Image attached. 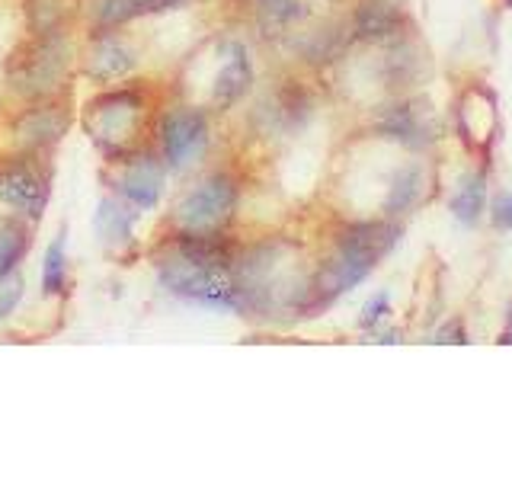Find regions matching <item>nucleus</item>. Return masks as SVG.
<instances>
[{
    "instance_id": "19",
    "label": "nucleus",
    "mask_w": 512,
    "mask_h": 480,
    "mask_svg": "<svg viewBox=\"0 0 512 480\" xmlns=\"http://www.w3.org/2000/svg\"><path fill=\"white\" fill-rule=\"evenodd\" d=\"M484 202H487V183L480 173H468L461 180L455 199H452V212L461 224H477L480 212H484Z\"/></svg>"
},
{
    "instance_id": "1",
    "label": "nucleus",
    "mask_w": 512,
    "mask_h": 480,
    "mask_svg": "<svg viewBox=\"0 0 512 480\" xmlns=\"http://www.w3.org/2000/svg\"><path fill=\"white\" fill-rule=\"evenodd\" d=\"M157 282L173 298L215 311H244V295L234 276V266H208L189 260L183 253H170L157 263Z\"/></svg>"
},
{
    "instance_id": "9",
    "label": "nucleus",
    "mask_w": 512,
    "mask_h": 480,
    "mask_svg": "<svg viewBox=\"0 0 512 480\" xmlns=\"http://www.w3.org/2000/svg\"><path fill=\"white\" fill-rule=\"evenodd\" d=\"M138 68V52L128 45L119 32L100 29L87 45L84 55V74L93 84H116Z\"/></svg>"
},
{
    "instance_id": "21",
    "label": "nucleus",
    "mask_w": 512,
    "mask_h": 480,
    "mask_svg": "<svg viewBox=\"0 0 512 480\" xmlns=\"http://www.w3.org/2000/svg\"><path fill=\"white\" fill-rule=\"evenodd\" d=\"M61 0H29V26L32 36H48V32H58L61 26Z\"/></svg>"
},
{
    "instance_id": "23",
    "label": "nucleus",
    "mask_w": 512,
    "mask_h": 480,
    "mask_svg": "<svg viewBox=\"0 0 512 480\" xmlns=\"http://www.w3.org/2000/svg\"><path fill=\"white\" fill-rule=\"evenodd\" d=\"M391 311V301H388V295H375L372 301L365 304V311H362V327H372V324H378V320Z\"/></svg>"
},
{
    "instance_id": "17",
    "label": "nucleus",
    "mask_w": 512,
    "mask_h": 480,
    "mask_svg": "<svg viewBox=\"0 0 512 480\" xmlns=\"http://www.w3.org/2000/svg\"><path fill=\"white\" fill-rule=\"evenodd\" d=\"M68 282V234H58L42 256V295H61Z\"/></svg>"
},
{
    "instance_id": "6",
    "label": "nucleus",
    "mask_w": 512,
    "mask_h": 480,
    "mask_svg": "<svg viewBox=\"0 0 512 480\" xmlns=\"http://www.w3.org/2000/svg\"><path fill=\"white\" fill-rule=\"evenodd\" d=\"M157 148L167 170H186L208 148V119L202 109H167L157 125Z\"/></svg>"
},
{
    "instance_id": "10",
    "label": "nucleus",
    "mask_w": 512,
    "mask_h": 480,
    "mask_svg": "<svg viewBox=\"0 0 512 480\" xmlns=\"http://www.w3.org/2000/svg\"><path fill=\"white\" fill-rule=\"evenodd\" d=\"M218 74L212 84V106L215 109H231L247 96L250 84H253V64L247 48L240 42H224L218 48Z\"/></svg>"
},
{
    "instance_id": "15",
    "label": "nucleus",
    "mask_w": 512,
    "mask_h": 480,
    "mask_svg": "<svg viewBox=\"0 0 512 480\" xmlns=\"http://www.w3.org/2000/svg\"><path fill=\"white\" fill-rule=\"evenodd\" d=\"M404 23L397 0H362L356 10V36L359 39H388Z\"/></svg>"
},
{
    "instance_id": "5",
    "label": "nucleus",
    "mask_w": 512,
    "mask_h": 480,
    "mask_svg": "<svg viewBox=\"0 0 512 480\" xmlns=\"http://www.w3.org/2000/svg\"><path fill=\"white\" fill-rule=\"evenodd\" d=\"M52 199V173H48L36 154L13 157L0 164V205L13 208L16 215L39 221Z\"/></svg>"
},
{
    "instance_id": "3",
    "label": "nucleus",
    "mask_w": 512,
    "mask_h": 480,
    "mask_svg": "<svg viewBox=\"0 0 512 480\" xmlns=\"http://www.w3.org/2000/svg\"><path fill=\"white\" fill-rule=\"evenodd\" d=\"M144 109H148V103H144V93L138 87L106 90L87 103L84 128H87V135L106 151V157L116 160L122 154H132L135 132L141 125Z\"/></svg>"
},
{
    "instance_id": "16",
    "label": "nucleus",
    "mask_w": 512,
    "mask_h": 480,
    "mask_svg": "<svg viewBox=\"0 0 512 480\" xmlns=\"http://www.w3.org/2000/svg\"><path fill=\"white\" fill-rule=\"evenodd\" d=\"M29 250V228L16 218L0 221V282L10 279Z\"/></svg>"
},
{
    "instance_id": "13",
    "label": "nucleus",
    "mask_w": 512,
    "mask_h": 480,
    "mask_svg": "<svg viewBox=\"0 0 512 480\" xmlns=\"http://www.w3.org/2000/svg\"><path fill=\"white\" fill-rule=\"evenodd\" d=\"M135 218H138V208L128 205L122 196L103 199L100 205H96L93 231L106 247H128L135 240Z\"/></svg>"
},
{
    "instance_id": "22",
    "label": "nucleus",
    "mask_w": 512,
    "mask_h": 480,
    "mask_svg": "<svg viewBox=\"0 0 512 480\" xmlns=\"http://www.w3.org/2000/svg\"><path fill=\"white\" fill-rule=\"evenodd\" d=\"M23 288L26 285H23L20 276H16V272H13L10 279L0 282V324H4V320L16 311V304L23 301Z\"/></svg>"
},
{
    "instance_id": "8",
    "label": "nucleus",
    "mask_w": 512,
    "mask_h": 480,
    "mask_svg": "<svg viewBox=\"0 0 512 480\" xmlns=\"http://www.w3.org/2000/svg\"><path fill=\"white\" fill-rule=\"evenodd\" d=\"M71 128V109L58 100H39L13 119V141L23 154H39L64 138Z\"/></svg>"
},
{
    "instance_id": "24",
    "label": "nucleus",
    "mask_w": 512,
    "mask_h": 480,
    "mask_svg": "<svg viewBox=\"0 0 512 480\" xmlns=\"http://www.w3.org/2000/svg\"><path fill=\"white\" fill-rule=\"evenodd\" d=\"M493 224L496 228H512V192L509 196H500L493 205Z\"/></svg>"
},
{
    "instance_id": "18",
    "label": "nucleus",
    "mask_w": 512,
    "mask_h": 480,
    "mask_svg": "<svg viewBox=\"0 0 512 480\" xmlns=\"http://www.w3.org/2000/svg\"><path fill=\"white\" fill-rule=\"evenodd\" d=\"M420 196H423V170L420 167H404L394 176L388 202H384V212H388V215L410 212V208L420 202Z\"/></svg>"
},
{
    "instance_id": "14",
    "label": "nucleus",
    "mask_w": 512,
    "mask_h": 480,
    "mask_svg": "<svg viewBox=\"0 0 512 480\" xmlns=\"http://www.w3.org/2000/svg\"><path fill=\"white\" fill-rule=\"evenodd\" d=\"M400 240V228L391 221H359L349 224L340 237V247H349L362 256H368L372 263H378L381 256H388L394 250V244Z\"/></svg>"
},
{
    "instance_id": "7",
    "label": "nucleus",
    "mask_w": 512,
    "mask_h": 480,
    "mask_svg": "<svg viewBox=\"0 0 512 480\" xmlns=\"http://www.w3.org/2000/svg\"><path fill=\"white\" fill-rule=\"evenodd\" d=\"M164 183H167V164L160 154L151 151H132V157L125 160L122 173L116 176V192L135 205L138 212H154L164 196Z\"/></svg>"
},
{
    "instance_id": "20",
    "label": "nucleus",
    "mask_w": 512,
    "mask_h": 480,
    "mask_svg": "<svg viewBox=\"0 0 512 480\" xmlns=\"http://www.w3.org/2000/svg\"><path fill=\"white\" fill-rule=\"evenodd\" d=\"M256 16L266 32H279L285 26H292L295 20L304 16V7L298 0H256Z\"/></svg>"
},
{
    "instance_id": "11",
    "label": "nucleus",
    "mask_w": 512,
    "mask_h": 480,
    "mask_svg": "<svg viewBox=\"0 0 512 480\" xmlns=\"http://www.w3.org/2000/svg\"><path fill=\"white\" fill-rule=\"evenodd\" d=\"M381 132L394 141L410 144V148H423L426 141L436 138V119H432L429 106L404 103V106L388 109V116L381 119Z\"/></svg>"
},
{
    "instance_id": "25",
    "label": "nucleus",
    "mask_w": 512,
    "mask_h": 480,
    "mask_svg": "<svg viewBox=\"0 0 512 480\" xmlns=\"http://www.w3.org/2000/svg\"><path fill=\"white\" fill-rule=\"evenodd\" d=\"M436 343H468V340H464V330H461V324H448L445 330H439Z\"/></svg>"
},
{
    "instance_id": "4",
    "label": "nucleus",
    "mask_w": 512,
    "mask_h": 480,
    "mask_svg": "<svg viewBox=\"0 0 512 480\" xmlns=\"http://www.w3.org/2000/svg\"><path fill=\"white\" fill-rule=\"evenodd\" d=\"M234 208H237V183L228 173H215L176 202L173 208L176 231H192V234L221 231L231 221Z\"/></svg>"
},
{
    "instance_id": "12",
    "label": "nucleus",
    "mask_w": 512,
    "mask_h": 480,
    "mask_svg": "<svg viewBox=\"0 0 512 480\" xmlns=\"http://www.w3.org/2000/svg\"><path fill=\"white\" fill-rule=\"evenodd\" d=\"M186 0H93L90 16L96 29H116L141 16H157V13H170L180 10Z\"/></svg>"
},
{
    "instance_id": "2",
    "label": "nucleus",
    "mask_w": 512,
    "mask_h": 480,
    "mask_svg": "<svg viewBox=\"0 0 512 480\" xmlns=\"http://www.w3.org/2000/svg\"><path fill=\"white\" fill-rule=\"evenodd\" d=\"M71 42L64 29L48 32V36H32V45L23 55H16L10 68V87L26 96V100H55L71 71Z\"/></svg>"
}]
</instances>
